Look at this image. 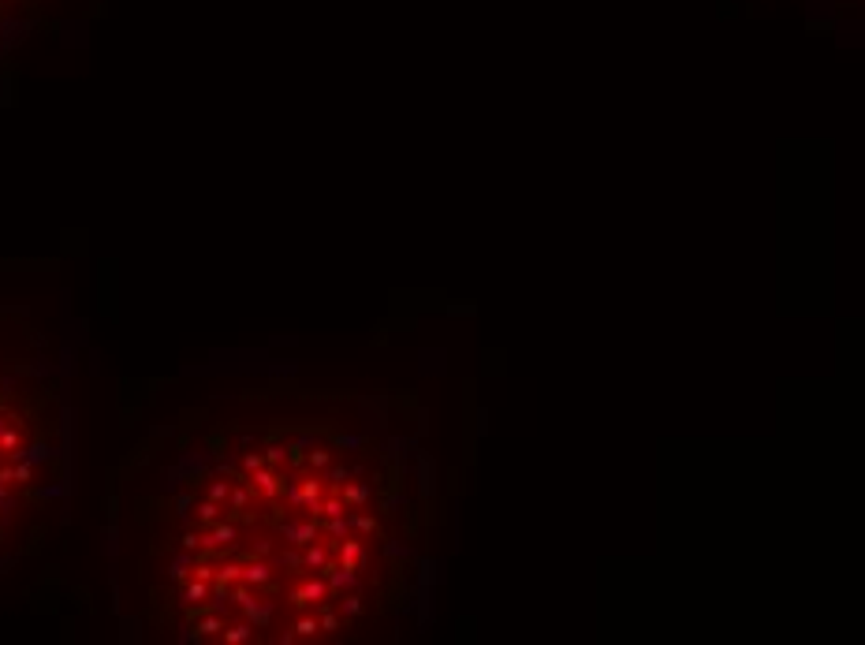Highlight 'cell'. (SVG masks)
<instances>
[{"mask_svg":"<svg viewBox=\"0 0 865 645\" xmlns=\"http://www.w3.org/2000/svg\"><path fill=\"white\" fill-rule=\"evenodd\" d=\"M19 448V433L15 429H4V433H0V451H15Z\"/></svg>","mask_w":865,"mask_h":645,"instance_id":"cell-1","label":"cell"},{"mask_svg":"<svg viewBox=\"0 0 865 645\" xmlns=\"http://www.w3.org/2000/svg\"><path fill=\"white\" fill-rule=\"evenodd\" d=\"M205 593H209V586H205L202 578H198V582H194V586H187V600H202Z\"/></svg>","mask_w":865,"mask_h":645,"instance_id":"cell-2","label":"cell"},{"mask_svg":"<svg viewBox=\"0 0 865 645\" xmlns=\"http://www.w3.org/2000/svg\"><path fill=\"white\" fill-rule=\"evenodd\" d=\"M209 496L213 500H224V496H228V485H224V481H216V485L209 489Z\"/></svg>","mask_w":865,"mask_h":645,"instance_id":"cell-3","label":"cell"},{"mask_svg":"<svg viewBox=\"0 0 865 645\" xmlns=\"http://www.w3.org/2000/svg\"><path fill=\"white\" fill-rule=\"evenodd\" d=\"M12 474H15L19 481H30V474H34V470H30V466H15V470H12Z\"/></svg>","mask_w":865,"mask_h":645,"instance_id":"cell-4","label":"cell"}]
</instances>
